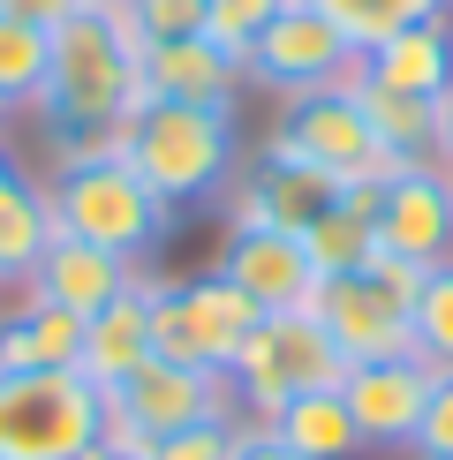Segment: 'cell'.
Instances as JSON below:
<instances>
[{
	"instance_id": "cell-1",
	"label": "cell",
	"mask_w": 453,
	"mask_h": 460,
	"mask_svg": "<svg viewBox=\"0 0 453 460\" xmlns=\"http://www.w3.org/2000/svg\"><path fill=\"white\" fill-rule=\"evenodd\" d=\"M46 128H121L144 106V46L121 0H84L53 31L46 61Z\"/></svg>"
},
{
	"instance_id": "cell-2",
	"label": "cell",
	"mask_w": 453,
	"mask_h": 460,
	"mask_svg": "<svg viewBox=\"0 0 453 460\" xmlns=\"http://www.w3.org/2000/svg\"><path fill=\"white\" fill-rule=\"evenodd\" d=\"M113 159H121L166 212H174V204H197V197H212V189L235 181V106L144 99L121 121V151H113Z\"/></svg>"
},
{
	"instance_id": "cell-3",
	"label": "cell",
	"mask_w": 453,
	"mask_h": 460,
	"mask_svg": "<svg viewBox=\"0 0 453 460\" xmlns=\"http://www.w3.org/2000/svg\"><path fill=\"white\" fill-rule=\"evenodd\" d=\"M340 377H348V355L333 348L317 310H264L250 324V340L235 348V362H226V393L250 423H272L302 393H333Z\"/></svg>"
},
{
	"instance_id": "cell-4",
	"label": "cell",
	"mask_w": 453,
	"mask_h": 460,
	"mask_svg": "<svg viewBox=\"0 0 453 460\" xmlns=\"http://www.w3.org/2000/svg\"><path fill=\"white\" fill-rule=\"evenodd\" d=\"M264 159L310 166V174H325V181H340V189H378L393 166H401V159L386 151V137L370 128V113H363V99H355L348 84L280 106L272 137H264Z\"/></svg>"
},
{
	"instance_id": "cell-5",
	"label": "cell",
	"mask_w": 453,
	"mask_h": 460,
	"mask_svg": "<svg viewBox=\"0 0 453 460\" xmlns=\"http://www.w3.org/2000/svg\"><path fill=\"white\" fill-rule=\"evenodd\" d=\"M106 438V393L84 370H0V460H84Z\"/></svg>"
},
{
	"instance_id": "cell-6",
	"label": "cell",
	"mask_w": 453,
	"mask_h": 460,
	"mask_svg": "<svg viewBox=\"0 0 453 460\" xmlns=\"http://www.w3.org/2000/svg\"><path fill=\"white\" fill-rule=\"evenodd\" d=\"M46 204H53V226H61V234L99 242V249H113L121 264H137V272H144L151 249L166 242V204L151 197L121 159H91V166L53 174V181H46Z\"/></svg>"
},
{
	"instance_id": "cell-7",
	"label": "cell",
	"mask_w": 453,
	"mask_h": 460,
	"mask_svg": "<svg viewBox=\"0 0 453 460\" xmlns=\"http://www.w3.org/2000/svg\"><path fill=\"white\" fill-rule=\"evenodd\" d=\"M264 310L242 295L226 272L204 279H151V355L189 362V370H226L235 348L250 340V324Z\"/></svg>"
},
{
	"instance_id": "cell-8",
	"label": "cell",
	"mask_w": 453,
	"mask_h": 460,
	"mask_svg": "<svg viewBox=\"0 0 453 460\" xmlns=\"http://www.w3.org/2000/svg\"><path fill=\"white\" fill-rule=\"evenodd\" d=\"M355 61H363V46H355V38L333 23L317 0H288V8H280L272 23L250 38V53H242V75L288 106V99H310V91L348 84Z\"/></svg>"
},
{
	"instance_id": "cell-9",
	"label": "cell",
	"mask_w": 453,
	"mask_h": 460,
	"mask_svg": "<svg viewBox=\"0 0 453 460\" xmlns=\"http://www.w3.org/2000/svg\"><path fill=\"white\" fill-rule=\"evenodd\" d=\"M212 415H242L226 393V370H189V362H159V355L106 393V438H129V446H159V438L212 423Z\"/></svg>"
},
{
	"instance_id": "cell-10",
	"label": "cell",
	"mask_w": 453,
	"mask_h": 460,
	"mask_svg": "<svg viewBox=\"0 0 453 460\" xmlns=\"http://www.w3.org/2000/svg\"><path fill=\"white\" fill-rule=\"evenodd\" d=\"M378 249L386 257H408V264H446L453 257V174L439 159H415V166H393L378 181Z\"/></svg>"
},
{
	"instance_id": "cell-11",
	"label": "cell",
	"mask_w": 453,
	"mask_h": 460,
	"mask_svg": "<svg viewBox=\"0 0 453 460\" xmlns=\"http://www.w3.org/2000/svg\"><path fill=\"white\" fill-rule=\"evenodd\" d=\"M317 324L333 332V348L348 362H378V355H415L408 340V295H393L378 272H340V279H317L310 295Z\"/></svg>"
},
{
	"instance_id": "cell-12",
	"label": "cell",
	"mask_w": 453,
	"mask_h": 460,
	"mask_svg": "<svg viewBox=\"0 0 453 460\" xmlns=\"http://www.w3.org/2000/svg\"><path fill=\"white\" fill-rule=\"evenodd\" d=\"M340 400H348L363 446H408V438H415V415H423V400H431V362H423V355L348 362Z\"/></svg>"
},
{
	"instance_id": "cell-13",
	"label": "cell",
	"mask_w": 453,
	"mask_h": 460,
	"mask_svg": "<svg viewBox=\"0 0 453 460\" xmlns=\"http://www.w3.org/2000/svg\"><path fill=\"white\" fill-rule=\"evenodd\" d=\"M333 197H340V181L310 174V166L257 159L242 181H226V234H302Z\"/></svg>"
},
{
	"instance_id": "cell-14",
	"label": "cell",
	"mask_w": 453,
	"mask_h": 460,
	"mask_svg": "<svg viewBox=\"0 0 453 460\" xmlns=\"http://www.w3.org/2000/svg\"><path fill=\"white\" fill-rule=\"evenodd\" d=\"M212 272H226L257 310H310V295H317V272H310V257H302V234H226Z\"/></svg>"
},
{
	"instance_id": "cell-15",
	"label": "cell",
	"mask_w": 453,
	"mask_h": 460,
	"mask_svg": "<svg viewBox=\"0 0 453 460\" xmlns=\"http://www.w3.org/2000/svg\"><path fill=\"white\" fill-rule=\"evenodd\" d=\"M355 68H363L378 91H393V99L439 106L453 91V23H446V15H439V23H408V31H393L386 46H370Z\"/></svg>"
},
{
	"instance_id": "cell-16",
	"label": "cell",
	"mask_w": 453,
	"mask_h": 460,
	"mask_svg": "<svg viewBox=\"0 0 453 460\" xmlns=\"http://www.w3.org/2000/svg\"><path fill=\"white\" fill-rule=\"evenodd\" d=\"M242 91V61L219 53L212 38H166V46H144V99L166 106H235Z\"/></svg>"
},
{
	"instance_id": "cell-17",
	"label": "cell",
	"mask_w": 453,
	"mask_h": 460,
	"mask_svg": "<svg viewBox=\"0 0 453 460\" xmlns=\"http://www.w3.org/2000/svg\"><path fill=\"white\" fill-rule=\"evenodd\" d=\"M144 362H151V272H137V287H121L106 310L84 317V355H76V370L99 393H113L129 370H144Z\"/></svg>"
},
{
	"instance_id": "cell-18",
	"label": "cell",
	"mask_w": 453,
	"mask_h": 460,
	"mask_svg": "<svg viewBox=\"0 0 453 460\" xmlns=\"http://www.w3.org/2000/svg\"><path fill=\"white\" fill-rule=\"evenodd\" d=\"M121 287H137V264H121L113 249L84 242V234H53L23 295H46V302H61V310L91 317V310H106V302L121 295Z\"/></svg>"
},
{
	"instance_id": "cell-19",
	"label": "cell",
	"mask_w": 453,
	"mask_h": 460,
	"mask_svg": "<svg viewBox=\"0 0 453 460\" xmlns=\"http://www.w3.org/2000/svg\"><path fill=\"white\" fill-rule=\"evenodd\" d=\"M84 355V317L46 295H15L0 310V370H76Z\"/></svg>"
},
{
	"instance_id": "cell-20",
	"label": "cell",
	"mask_w": 453,
	"mask_h": 460,
	"mask_svg": "<svg viewBox=\"0 0 453 460\" xmlns=\"http://www.w3.org/2000/svg\"><path fill=\"white\" fill-rule=\"evenodd\" d=\"M378 189H340V197L317 212L310 226H302V257H310L317 279H340V272H363V264L378 257Z\"/></svg>"
},
{
	"instance_id": "cell-21",
	"label": "cell",
	"mask_w": 453,
	"mask_h": 460,
	"mask_svg": "<svg viewBox=\"0 0 453 460\" xmlns=\"http://www.w3.org/2000/svg\"><path fill=\"white\" fill-rule=\"evenodd\" d=\"M53 234H61V226H53L46 181H31V174H8V181H0V287H15V295H23Z\"/></svg>"
},
{
	"instance_id": "cell-22",
	"label": "cell",
	"mask_w": 453,
	"mask_h": 460,
	"mask_svg": "<svg viewBox=\"0 0 453 460\" xmlns=\"http://www.w3.org/2000/svg\"><path fill=\"white\" fill-rule=\"evenodd\" d=\"M264 430H280V446L302 453V460H355V453H363V430H355V415H348V400H340V385H333V393L288 400V408H280Z\"/></svg>"
},
{
	"instance_id": "cell-23",
	"label": "cell",
	"mask_w": 453,
	"mask_h": 460,
	"mask_svg": "<svg viewBox=\"0 0 453 460\" xmlns=\"http://www.w3.org/2000/svg\"><path fill=\"white\" fill-rule=\"evenodd\" d=\"M348 91L363 99V113H370V128L386 137V151L401 166H415V159H431V144H439V106H415V99H393V91H378L363 68L348 75Z\"/></svg>"
},
{
	"instance_id": "cell-24",
	"label": "cell",
	"mask_w": 453,
	"mask_h": 460,
	"mask_svg": "<svg viewBox=\"0 0 453 460\" xmlns=\"http://www.w3.org/2000/svg\"><path fill=\"white\" fill-rule=\"evenodd\" d=\"M46 61H53V31L0 15V113H23L46 99Z\"/></svg>"
},
{
	"instance_id": "cell-25",
	"label": "cell",
	"mask_w": 453,
	"mask_h": 460,
	"mask_svg": "<svg viewBox=\"0 0 453 460\" xmlns=\"http://www.w3.org/2000/svg\"><path fill=\"white\" fill-rule=\"evenodd\" d=\"M317 8L370 53V46H386L393 31H408V23H439V15H453V0H317Z\"/></svg>"
},
{
	"instance_id": "cell-26",
	"label": "cell",
	"mask_w": 453,
	"mask_h": 460,
	"mask_svg": "<svg viewBox=\"0 0 453 460\" xmlns=\"http://www.w3.org/2000/svg\"><path fill=\"white\" fill-rule=\"evenodd\" d=\"M408 340H415V355H423L431 370H453V257L431 264L423 287H415V302H408Z\"/></svg>"
},
{
	"instance_id": "cell-27",
	"label": "cell",
	"mask_w": 453,
	"mask_h": 460,
	"mask_svg": "<svg viewBox=\"0 0 453 460\" xmlns=\"http://www.w3.org/2000/svg\"><path fill=\"white\" fill-rule=\"evenodd\" d=\"M280 8H288V0H204V38H212L219 53H235V61H242V53H250V38L272 23Z\"/></svg>"
},
{
	"instance_id": "cell-28",
	"label": "cell",
	"mask_w": 453,
	"mask_h": 460,
	"mask_svg": "<svg viewBox=\"0 0 453 460\" xmlns=\"http://www.w3.org/2000/svg\"><path fill=\"white\" fill-rule=\"evenodd\" d=\"M242 423H250V415H212V423H189V430L159 438V446H144V453L151 460H235Z\"/></svg>"
},
{
	"instance_id": "cell-29",
	"label": "cell",
	"mask_w": 453,
	"mask_h": 460,
	"mask_svg": "<svg viewBox=\"0 0 453 460\" xmlns=\"http://www.w3.org/2000/svg\"><path fill=\"white\" fill-rule=\"evenodd\" d=\"M137 46H166V38H197L204 31V0H121Z\"/></svg>"
},
{
	"instance_id": "cell-30",
	"label": "cell",
	"mask_w": 453,
	"mask_h": 460,
	"mask_svg": "<svg viewBox=\"0 0 453 460\" xmlns=\"http://www.w3.org/2000/svg\"><path fill=\"white\" fill-rule=\"evenodd\" d=\"M415 460H453V370H431V400L415 415V438H408Z\"/></svg>"
},
{
	"instance_id": "cell-31",
	"label": "cell",
	"mask_w": 453,
	"mask_h": 460,
	"mask_svg": "<svg viewBox=\"0 0 453 460\" xmlns=\"http://www.w3.org/2000/svg\"><path fill=\"white\" fill-rule=\"evenodd\" d=\"M76 8H84V0H0V15H15V23H38V31H61Z\"/></svg>"
},
{
	"instance_id": "cell-32",
	"label": "cell",
	"mask_w": 453,
	"mask_h": 460,
	"mask_svg": "<svg viewBox=\"0 0 453 460\" xmlns=\"http://www.w3.org/2000/svg\"><path fill=\"white\" fill-rule=\"evenodd\" d=\"M235 460H302V453H288V446H280V430L242 423V446H235Z\"/></svg>"
},
{
	"instance_id": "cell-33",
	"label": "cell",
	"mask_w": 453,
	"mask_h": 460,
	"mask_svg": "<svg viewBox=\"0 0 453 460\" xmlns=\"http://www.w3.org/2000/svg\"><path fill=\"white\" fill-rule=\"evenodd\" d=\"M431 159H439L446 174H453V91L439 99V144H431Z\"/></svg>"
},
{
	"instance_id": "cell-34",
	"label": "cell",
	"mask_w": 453,
	"mask_h": 460,
	"mask_svg": "<svg viewBox=\"0 0 453 460\" xmlns=\"http://www.w3.org/2000/svg\"><path fill=\"white\" fill-rule=\"evenodd\" d=\"M84 460H151V453H144V446H129V438H99Z\"/></svg>"
}]
</instances>
